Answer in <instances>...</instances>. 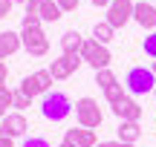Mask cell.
Wrapping results in <instances>:
<instances>
[{
	"label": "cell",
	"instance_id": "obj_1",
	"mask_svg": "<svg viewBox=\"0 0 156 147\" xmlns=\"http://www.w3.org/2000/svg\"><path fill=\"white\" fill-rule=\"evenodd\" d=\"M41 113H44V118L49 121H64L69 113H73V101H69L67 92H46L44 101H41Z\"/></svg>",
	"mask_w": 156,
	"mask_h": 147
},
{
	"label": "cell",
	"instance_id": "obj_2",
	"mask_svg": "<svg viewBox=\"0 0 156 147\" xmlns=\"http://www.w3.org/2000/svg\"><path fill=\"white\" fill-rule=\"evenodd\" d=\"M124 90H127L130 95H147V92H153L156 90V75H153V69L133 67L127 72V78H124Z\"/></svg>",
	"mask_w": 156,
	"mask_h": 147
},
{
	"label": "cell",
	"instance_id": "obj_3",
	"mask_svg": "<svg viewBox=\"0 0 156 147\" xmlns=\"http://www.w3.org/2000/svg\"><path fill=\"white\" fill-rule=\"evenodd\" d=\"M81 61L90 63V67L98 72V69H107V67H110L113 55H110V49H107L104 43H98V40L87 38V40H84V46H81Z\"/></svg>",
	"mask_w": 156,
	"mask_h": 147
},
{
	"label": "cell",
	"instance_id": "obj_4",
	"mask_svg": "<svg viewBox=\"0 0 156 147\" xmlns=\"http://www.w3.org/2000/svg\"><path fill=\"white\" fill-rule=\"evenodd\" d=\"M75 118H78V127L95 130V127H101L104 115H101V110H98V101H93V98H78L75 101Z\"/></svg>",
	"mask_w": 156,
	"mask_h": 147
},
{
	"label": "cell",
	"instance_id": "obj_5",
	"mask_svg": "<svg viewBox=\"0 0 156 147\" xmlns=\"http://www.w3.org/2000/svg\"><path fill=\"white\" fill-rule=\"evenodd\" d=\"M49 87H52V75H49V69H38V72L26 75V78L20 81V90L26 92L29 98H35V95H46V92H49Z\"/></svg>",
	"mask_w": 156,
	"mask_h": 147
},
{
	"label": "cell",
	"instance_id": "obj_6",
	"mask_svg": "<svg viewBox=\"0 0 156 147\" xmlns=\"http://www.w3.org/2000/svg\"><path fill=\"white\" fill-rule=\"evenodd\" d=\"M20 40H23V49L35 58L49 52V38L44 35V29H20Z\"/></svg>",
	"mask_w": 156,
	"mask_h": 147
},
{
	"label": "cell",
	"instance_id": "obj_7",
	"mask_svg": "<svg viewBox=\"0 0 156 147\" xmlns=\"http://www.w3.org/2000/svg\"><path fill=\"white\" fill-rule=\"evenodd\" d=\"M133 0H113L110 6H107V23H110L113 29H122L127 20H133Z\"/></svg>",
	"mask_w": 156,
	"mask_h": 147
},
{
	"label": "cell",
	"instance_id": "obj_8",
	"mask_svg": "<svg viewBox=\"0 0 156 147\" xmlns=\"http://www.w3.org/2000/svg\"><path fill=\"white\" fill-rule=\"evenodd\" d=\"M81 63H84V61H81V55L61 52V58H55V61L49 63V75H52V78H58V81H61V78H69V75H73L75 69L81 67Z\"/></svg>",
	"mask_w": 156,
	"mask_h": 147
},
{
	"label": "cell",
	"instance_id": "obj_9",
	"mask_svg": "<svg viewBox=\"0 0 156 147\" xmlns=\"http://www.w3.org/2000/svg\"><path fill=\"white\" fill-rule=\"evenodd\" d=\"M133 20L139 23L142 29H147V32H153L156 29V3H136L133 6Z\"/></svg>",
	"mask_w": 156,
	"mask_h": 147
},
{
	"label": "cell",
	"instance_id": "obj_10",
	"mask_svg": "<svg viewBox=\"0 0 156 147\" xmlns=\"http://www.w3.org/2000/svg\"><path fill=\"white\" fill-rule=\"evenodd\" d=\"M64 142H69L75 147H98V142H95V130H87V127H73V130H67Z\"/></svg>",
	"mask_w": 156,
	"mask_h": 147
},
{
	"label": "cell",
	"instance_id": "obj_11",
	"mask_svg": "<svg viewBox=\"0 0 156 147\" xmlns=\"http://www.w3.org/2000/svg\"><path fill=\"white\" fill-rule=\"evenodd\" d=\"M113 113H116L122 121H139V118H142V107H139V101H133L130 95H124L122 101L113 107Z\"/></svg>",
	"mask_w": 156,
	"mask_h": 147
},
{
	"label": "cell",
	"instance_id": "obj_12",
	"mask_svg": "<svg viewBox=\"0 0 156 147\" xmlns=\"http://www.w3.org/2000/svg\"><path fill=\"white\" fill-rule=\"evenodd\" d=\"M0 130L9 133L12 138H17V136H23V133L29 130V124H26V118H23V113H9L3 118V124H0Z\"/></svg>",
	"mask_w": 156,
	"mask_h": 147
},
{
	"label": "cell",
	"instance_id": "obj_13",
	"mask_svg": "<svg viewBox=\"0 0 156 147\" xmlns=\"http://www.w3.org/2000/svg\"><path fill=\"white\" fill-rule=\"evenodd\" d=\"M20 46H23V40H20V35H17V32H9V29L0 32V61H3L6 55H15Z\"/></svg>",
	"mask_w": 156,
	"mask_h": 147
},
{
	"label": "cell",
	"instance_id": "obj_14",
	"mask_svg": "<svg viewBox=\"0 0 156 147\" xmlns=\"http://www.w3.org/2000/svg\"><path fill=\"white\" fill-rule=\"evenodd\" d=\"M116 133H119V142L136 144V142H139V136H142V127H139V121H122Z\"/></svg>",
	"mask_w": 156,
	"mask_h": 147
},
{
	"label": "cell",
	"instance_id": "obj_15",
	"mask_svg": "<svg viewBox=\"0 0 156 147\" xmlns=\"http://www.w3.org/2000/svg\"><path fill=\"white\" fill-rule=\"evenodd\" d=\"M84 40H87V38H81L78 32H64V38H61V49L69 52V55H81Z\"/></svg>",
	"mask_w": 156,
	"mask_h": 147
},
{
	"label": "cell",
	"instance_id": "obj_16",
	"mask_svg": "<svg viewBox=\"0 0 156 147\" xmlns=\"http://www.w3.org/2000/svg\"><path fill=\"white\" fill-rule=\"evenodd\" d=\"M41 20H44V23L61 20V6H58L55 0H44V3H41Z\"/></svg>",
	"mask_w": 156,
	"mask_h": 147
},
{
	"label": "cell",
	"instance_id": "obj_17",
	"mask_svg": "<svg viewBox=\"0 0 156 147\" xmlns=\"http://www.w3.org/2000/svg\"><path fill=\"white\" fill-rule=\"evenodd\" d=\"M113 35H116V29H113L110 26V23H95V26H93V40H98V43H110V40H113Z\"/></svg>",
	"mask_w": 156,
	"mask_h": 147
},
{
	"label": "cell",
	"instance_id": "obj_18",
	"mask_svg": "<svg viewBox=\"0 0 156 147\" xmlns=\"http://www.w3.org/2000/svg\"><path fill=\"white\" fill-rule=\"evenodd\" d=\"M124 95H127V90H124V87L119 84V81H116L113 87H107V90H104V98H107V104H110V107H116V104L122 101Z\"/></svg>",
	"mask_w": 156,
	"mask_h": 147
},
{
	"label": "cell",
	"instance_id": "obj_19",
	"mask_svg": "<svg viewBox=\"0 0 156 147\" xmlns=\"http://www.w3.org/2000/svg\"><path fill=\"white\" fill-rule=\"evenodd\" d=\"M15 104V92L9 90V87H0V118H6V107H12Z\"/></svg>",
	"mask_w": 156,
	"mask_h": 147
},
{
	"label": "cell",
	"instance_id": "obj_20",
	"mask_svg": "<svg viewBox=\"0 0 156 147\" xmlns=\"http://www.w3.org/2000/svg\"><path fill=\"white\" fill-rule=\"evenodd\" d=\"M95 84H98L101 90L113 87V84H116V75H113V69H110V67H107V69H98V72H95Z\"/></svg>",
	"mask_w": 156,
	"mask_h": 147
},
{
	"label": "cell",
	"instance_id": "obj_21",
	"mask_svg": "<svg viewBox=\"0 0 156 147\" xmlns=\"http://www.w3.org/2000/svg\"><path fill=\"white\" fill-rule=\"evenodd\" d=\"M145 55H151L156 61V32H147V38H145Z\"/></svg>",
	"mask_w": 156,
	"mask_h": 147
},
{
	"label": "cell",
	"instance_id": "obj_22",
	"mask_svg": "<svg viewBox=\"0 0 156 147\" xmlns=\"http://www.w3.org/2000/svg\"><path fill=\"white\" fill-rule=\"evenodd\" d=\"M29 101H32V98H29L23 90H15V104H12V107H17V110H26V107H29Z\"/></svg>",
	"mask_w": 156,
	"mask_h": 147
},
{
	"label": "cell",
	"instance_id": "obj_23",
	"mask_svg": "<svg viewBox=\"0 0 156 147\" xmlns=\"http://www.w3.org/2000/svg\"><path fill=\"white\" fill-rule=\"evenodd\" d=\"M41 17L38 15H23V29H41Z\"/></svg>",
	"mask_w": 156,
	"mask_h": 147
},
{
	"label": "cell",
	"instance_id": "obj_24",
	"mask_svg": "<svg viewBox=\"0 0 156 147\" xmlns=\"http://www.w3.org/2000/svg\"><path fill=\"white\" fill-rule=\"evenodd\" d=\"M20 147H49V142H46V138H41V136H29Z\"/></svg>",
	"mask_w": 156,
	"mask_h": 147
},
{
	"label": "cell",
	"instance_id": "obj_25",
	"mask_svg": "<svg viewBox=\"0 0 156 147\" xmlns=\"http://www.w3.org/2000/svg\"><path fill=\"white\" fill-rule=\"evenodd\" d=\"M41 3H44V0H29L26 3V15H38L41 17Z\"/></svg>",
	"mask_w": 156,
	"mask_h": 147
},
{
	"label": "cell",
	"instance_id": "obj_26",
	"mask_svg": "<svg viewBox=\"0 0 156 147\" xmlns=\"http://www.w3.org/2000/svg\"><path fill=\"white\" fill-rule=\"evenodd\" d=\"M58 6H61V12H75L78 9V0H55Z\"/></svg>",
	"mask_w": 156,
	"mask_h": 147
},
{
	"label": "cell",
	"instance_id": "obj_27",
	"mask_svg": "<svg viewBox=\"0 0 156 147\" xmlns=\"http://www.w3.org/2000/svg\"><path fill=\"white\" fill-rule=\"evenodd\" d=\"M12 0H0V20H3V17H9V12H12Z\"/></svg>",
	"mask_w": 156,
	"mask_h": 147
},
{
	"label": "cell",
	"instance_id": "obj_28",
	"mask_svg": "<svg viewBox=\"0 0 156 147\" xmlns=\"http://www.w3.org/2000/svg\"><path fill=\"white\" fill-rule=\"evenodd\" d=\"M0 147H15V138L9 133H3V130H0Z\"/></svg>",
	"mask_w": 156,
	"mask_h": 147
},
{
	"label": "cell",
	"instance_id": "obj_29",
	"mask_svg": "<svg viewBox=\"0 0 156 147\" xmlns=\"http://www.w3.org/2000/svg\"><path fill=\"white\" fill-rule=\"evenodd\" d=\"M6 78H9V67L0 61V87H6Z\"/></svg>",
	"mask_w": 156,
	"mask_h": 147
},
{
	"label": "cell",
	"instance_id": "obj_30",
	"mask_svg": "<svg viewBox=\"0 0 156 147\" xmlns=\"http://www.w3.org/2000/svg\"><path fill=\"white\" fill-rule=\"evenodd\" d=\"M98 147H136V144H124V142H101Z\"/></svg>",
	"mask_w": 156,
	"mask_h": 147
},
{
	"label": "cell",
	"instance_id": "obj_31",
	"mask_svg": "<svg viewBox=\"0 0 156 147\" xmlns=\"http://www.w3.org/2000/svg\"><path fill=\"white\" fill-rule=\"evenodd\" d=\"M90 3H93V6H110L113 0H90Z\"/></svg>",
	"mask_w": 156,
	"mask_h": 147
},
{
	"label": "cell",
	"instance_id": "obj_32",
	"mask_svg": "<svg viewBox=\"0 0 156 147\" xmlns=\"http://www.w3.org/2000/svg\"><path fill=\"white\" fill-rule=\"evenodd\" d=\"M58 147H75V144H69V142H64V144H58Z\"/></svg>",
	"mask_w": 156,
	"mask_h": 147
},
{
	"label": "cell",
	"instance_id": "obj_33",
	"mask_svg": "<svg viewBox=\"0 0 156 147\" xmlns=\"http://www.w3.org/2000/svg\"><path fill=\"white\" fill-rule=\"evenodd\" d=\"M12 3H23V6H26V3H29V0H12Z\"/></svg>",
	"mask_w": 156,
	"mask_h": 147
},
{
	"label": "cell",
	"instance_id": "obj_34",
	"mask_svg": "<svg viewBox=\"0 0 156 147\" xmlns=\"http://www.w3.org/2000/svg\"><path fill=\"white\" fill-rule=\"evenodd\" d=\"M151 69H153V75H156V61H153V67H151Z\"/></svg>",
	"mask_w": 156,
	"mask_h": 147
},
{
	"label": "cell",
	"instance_id": "obj_35",
	"mask_svg": "<svg viewBox=\"0 0 156 147\" xmlns=\"http://www.w3.org/2000/svg\"><path fill=\"white\" fill-rule=\"evenodd\" d=\"M153 95H156V90H153Z\"/></svg>",
	"mask_w": 156,
	"mask_h": 147
}]
</instances>
